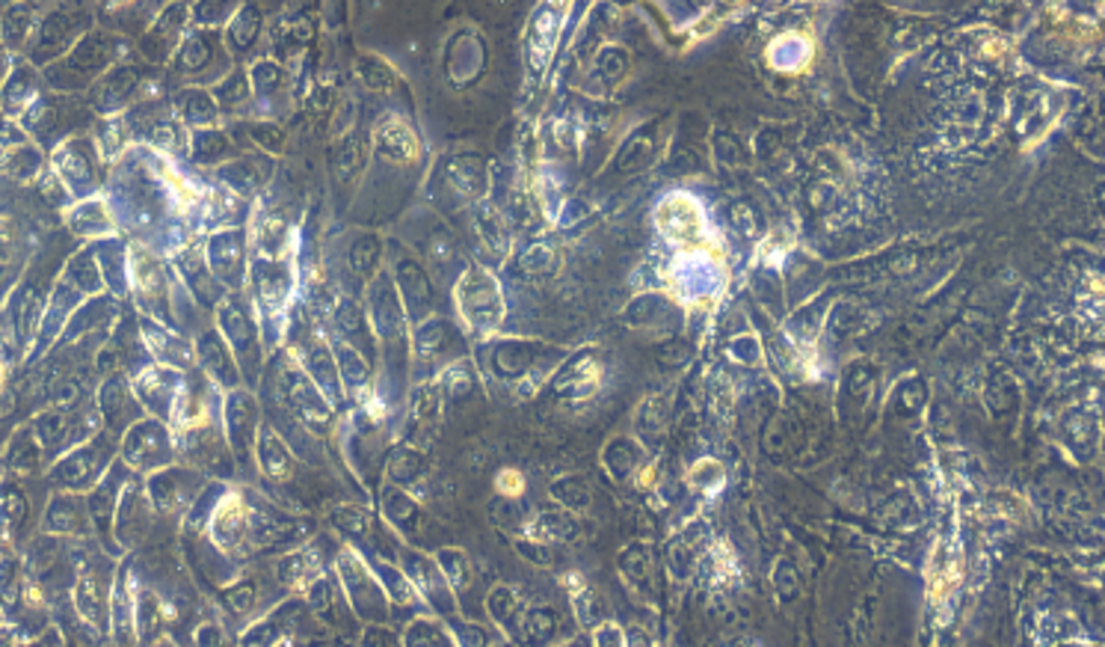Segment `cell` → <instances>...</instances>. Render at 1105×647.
Wrapping results in <instances>:
<instances>
[{"label": "cell", "mask_w": 1105, "mask_h": 647, "mask_svg": "<svg viewBox=\"0 0 1105 647\" xmlns=\"http://www.w3.org/2000/svg\"><path fill=\"white\" fill-rule=\"evenodd\" d=\"M246 502H250V538H246L250 556H262L276 547H297L302 540H309L314 531V523L309 517H297V514L276 508L262 493L246 491Z\"/></svg>", "instance_id": "cell-4"}, {"label": "cell", "mask_w": 1105, "mask_h": 647, "mask_svg": "<svg viewBox=\"0 0 1105 647\" xmlns=\"http://www.w3.org/2000/svg\"><path fill=\"white\" fill-rule=\"evenodd\" d=\"M400 645H447V633L437 621L416 618L400 633Z\"/></svg>", "instance_id": "cell-38"}, {"label": "cell", "mask_w": 1105, "mask_h": 647, "mask_svg": "<svg viewBox=\"0 0 1105 647\" xmlns=\"http://www.w3.org/2000/svg\"><path fill=\"white\" fill-rule=\"evenodd\" d=\"M276 398L291 413L294 423L302 425L309 434H327L335 425L339 410L327 402L320 386L294 353H281L276 365Z\"/></svg>", "instance_id": "cell-1"}, {"label": "cell", "mask_w": 1105, "mask_h": 647, "mask_svg": "<svg viewBox=\"0 0 1105 647\" xmlns=\"http://www.w3.org/2000/svg\"><path fill=\"white\" fill-rule=\"evenodd\" d=\"M350 259H353V267L360 271V274H371L374 267H377V259H379V244H377V238H362V241H356L353 244V250H350Z\"/></svg>", "instance_id": "cell-42"}, {"label": "cell", "mask_w": 1105, "mask_h": 647, "mask_svg": "<svg viewBox=\"0 0 1105 647\" xmlns=\"http://www.w3.org/2000/svg\"><path fill=\"white\" fill-rule=\"evenodd\" d=\"M136 579L131 561L122 564L117 582H113V597H110V633L119 645H134V608H136Z\"/></svg>", "instance_id": "cell-19"}, {"label": "cell", "mask_w": 1105, "mask_h": 647, "mask_svg": "<svg viewBox=\"0 0 1105 647\" xmlns=\"http://www.w3.org/2000/svg\"><path fill=\"white\" fill-rule=\"evenodd\" d=\"M302 606H306V600H285L279 608H273L267 618H262L243 633L241 645H294Z\"/></svg>", "instance_id": "cell-16"}, {"label": "cell", "mask_w": 1105, "mask_h": 647, "mask_svg": "<svg viewBox=\"0 0 1105 647\" xmlns=\"http://www.w3.org/2000/svg\"><path fill=\"white\" fill-rule=\"evenodd\" d=\"M360 645H400V633L388 627L386 621H377V624H365L360 636Z\"/></svg>", "instance_id": "cell-45"}, {"label": "cell", "mask_w": 1105, "mask_h": 647, "mask_svg": "<svg viewBox=\"0 0 1105 647\" xmlns=\"http://www.w3.org/2000/svg\"><path fill=\"white\" fill-rule=\"evenodd\" d=\"M152 520H155V511H152L146 491H143V479H136V472H131L122 484L117 514H113V540L131 552L146 540Z\"/></svg>", "instance_id": "cell-9"}, {"label": "cell", "mask_w": 1105, "mask_h": 647, "mask_svg": "<svg viewBox=\"0 0 1105 647\" xmlns=\"http://www.w3.org/2000/svg\"><path fill=\"white\" fill-rule=\"evenodd\" d=\"M217 101L205 89H185L175 99V117L185 125H213L217 122Z\"/></svg>", "instance_id": "cell-32"}, {"label": "cell", "mask_w": 1105, "mask_h": 647, "mask_svg": "<svg viewBox=\"0 0 1105 647\" xmlns=\"http://www.w3.org/2000/svg\"><path fill=\"white\" fill-rule=\"evenodd\" d=\"M424 472V458H421V451L418 449H412V446H395V449L388 451V461H386V475H388V481L391 484H398V487H412L418 481V475Z\"/></svg>", "instance_id": "cell-33"}, {"label": "cell", "mask_w": 1105, "mask_h": 647, "mask_svg": "<svg viewBox=\"0 0 1105 647\" xmlns=\"http://www.w3.org/2000/svg\"><path fill=\"white\" fill-rule=\"evenodd\" d=\"M164 624H166L164 600L157 597L152 589L136 591V608H134L136 641H140V645H152V641H157V636L164 633Z\"/></svg>", "instance_id": "cell-28"}, {"label": "cell", "mask_w": 1105, "mask_h": 647, "mask_svg": "<svg viewBox=\"0 0 1105 647\" xmlns=\"http://www.w3.org/2000/svg\"><path fill=\"white\" fill-rule=\"evenodd\" d=\"M217 324H220L225 344L232 348L234 360L241 365L243 377H255L262 357H258V330L250 321V315L243 312L237 304H223L217 312Z\"/></svg>", "instance_id": "cell-12"}, {"label": "cell", "mask_w": 1105, "mask_h": 647, "mask_svg": "<svg viewBox=\"0 0 1105 647\" xmlns=\"http://www.w3.org/2000/svg\"><path fill=\"white\" fill-rule=\"evenodd\" d=\"M460 306H463V315L475 327H493L498 321V315H501V300H498L495 283L484 274H468L463 279Z\"/></svg>", "instance_id": "cell-20"}, {"label": "cell", "mask_w": 1105, "mask_h": 647, "mask_svg": "<svg viewBox=\"0 0 1105 647\" xmlns=\"http://www.w3.org/2000/svg\"><path fill=\"white\" fill-rule=\"evenodd\" d=\"M297 360H300L302 369L311 374V381L318 383L320 393L327 395V402H330L339 413L344 410L347 398H344V390H341L339 365H335V353H332L330 344L323 342L309 344V348L302 351V357H297Z\"/></svg>", "instance_id": "cell-21"}, {"label": "cell", "mask_w": 1105, "mask_h": 647, "mask_svg": "<svg viewBox=\"0 0 1105 647\" xmlns=\"http://www.w3.org/2000/svg\"><path fill=\"white\" fill-rule=\"evenodd\" d=\"M253 461L264 479L273 481V484H288L297 475V458H294L291 446L267 419H262L258 434H255Z\"/></svg>", "instance_id": "cell-13"}, {"label": "cell", "mask_w": 1105, "mask_h": 647, "mask_svg": "<svg viewBox=\"0 0 1105 647\" xmlns=\"http://www.w3.org/2000/svg\"><path fill=\"white\" fill-rule=\"evenodd\" d=\"M250 99V80L241 72H232L229 78H223L217 87H213V101L217 108H234L241 101Z\"/></svg>", "instance_id": "cell-39"}, {"label": "cell", "mask_w": 1105, "mask_h": 647, "mask_svg": "<svg viewBox=\"0 0 1105 647\" xmlns=\"http://www.w3.org/2000/svg\"><path fill=\"white\" fill-rule=\"evenodd\" d=\"M335 579H339L341 597H344L347 608L362 621V624L388 621V615H391V603H388L377 573L371 570L368 559L362 556L360 549L344 547L339 556H335Z\"/></svg>", "instance_id": "cell-2"}, {"label": "cell", "mask_w": 1105, "mask_h": 647, "mask_svg": "<svg viewBox=\"0 0 1105 647\" xmlns=\"http://www.w3.org/2000/svg\"><path fill=\"white\" fill-rule=\"evenodd\" d=\"M400 568H404V573L412 582L418 597L427 600L430 606L445 608V597H442L445 594V573L439 570V564H433L427 556L407 547L400 549Z\"/></svg>", "instance_id": "cell-22"}, {"label": "cell", "mask_w": 1105, "mask_h": 647, "mask_svg": "<svg viewBox=\"0 0 1105 647\" xmlns=\"http://www.w3.org/2000/svg\"><path fill=\"white\" fill-rule=\"evenodd\" d=\"M98 410L104 416L107 428L119 434L125 431L134 419L146 416L143 407H140V402L134 398L131 381L119 377V374H113V377H107V381L101 383V390H98Z\"/></svg>", "instance_id": "cell-18"}, {"label": "cell", "mask_w": 1105, "mask_h": 647, "mask_svg": "<svg viewBox=\"0 0 1105 647\" xmlns=\"http://www.w3.org/2000/svg\"><path fill=\"white\" fill-rule=\"evenodd\" d=\"M208 484V475L187 463H169L161 470L143 475V491L148 496V505L155 511V517H175L185 514L194 500L202 493Z\"/></svg>", "instance_id": "cell-6"}, {"label": "cell", "mask_w": 1105, "mask_h": 647, "mask_svg": "<svg viewBox=\"0 0 1105 647\" xmlns=\"http://www.w3.org/2000/svg\"><path fill=\"white\" fill-rule=\"evenodd\" d=\"M119 461L136 475H148V472L178 461V446H175V434L169 423L155 419V416L134 419L119 440Z\"/></svg>", "instance_id": "cell-3"}, {"label": "cell", "mask_w": 1105, "mask_h": 647, "mask_svg": "<svg viewBox=\"0 0 1105 647\" xmlns=\"http://www.w3.org/2000/svg\"><path fill=\"white\" fill-rule=\"evenodd\" d=\"M418 514H421V511H418V502L412 500L404 487L388 484V487L379 491V517H383L391 529L409 535L412 526H416Z\"/></svg>", "instance_id": "cell-27"}, {"label": "cell", "mask_w": 1105, "mask_h": 647, "mask_svg": "<svg viewBox=\"0 0 1105 647\" xmlns=\"http://www.w3.org/2000/svg\"><path fill=\"white\" fill-rule=\"evenodd\" d=\"M262 404L255 398L250 386H234L229 393L220 395V425H223V437L229 442L234 463L253 461V446L258 425H262Z\"/></svg>", "instance_id": "cell-7"}, {"label": "cell", "mask_w": 1105, "mask_h": 647, "mask_svg": "<svg viewBox=\"0 0 1105 647\" xmlns=\"http://www.w3.org/2000/svg\"><path fill=\"white\" fill-rule=\"evenodd\" d=\"M229 155V140L211 125L199 128L194 134V157L199 164H217L220 157Z\"/></svg>", "instance_id": "cell-36"}, {"label": "cell", "mask_w": 1105, "mask_h": 647, "mask_svg": "<svg viewBox=\"0 0 1105 647\" xmlns=\"http://www.w3.org/2000/svg\"><path fill=\"white\" fill-rule=\"evenodd\" d=\"M110 7H125V3H134V0H107Z\"/></svg>", "instance_id": "cell-48"}, {"label": "cell", "mask_w": 1105, "mask_h": 647, "mask_svg": "<svg viewBox=\"0 0 1105 647\" xmlns=\"http://www.w3.org/2000/svg\"><path fill=\"white\" fill-rule=\"evenodd\" d=\"M178 54H181V66H185L187 72H199L211 59V42L208 40H202V36H190V40H185V45L178 48Z\"/></svg>", "instance_id": "cell-41"}, {"label": "cell", "mask_w": 1105, "mask_h": 647, "mask_svg": "<svg viewBox=\"0 0 1105 647\" xmlns=\"http://www.w3.org/2000/svg\"><path fill=\"white\" fill-rule=\"evenodd\" d=\"M205 538L211 540V547L217 552H223L225 559L243 561L250 559V502H246V491H234L225 487L220 493V500L213 505L208 526H205Z\"/></svg>", "instance_id": "cell-5"}, {"label": "cell", "mask_w": 1105, "mask_h": 647, "mask_svg": "<svg viewBox=\"0 0 1105 647\" xmlns=\"http://www.w3.org/2000/svg\"><path fill=\"white\" fill-rule=\"evenodd\" d=\"M78 608L80 615L98 627H110V597L104 594V585L96 577H84L78 585Z\"/></svg>", "instance_id": "cell-34"}, {"label": "cell", "mask_w": 1105, "mask_h": 647, "mask_svg": "<svg viewBox=\"0 0 1105 647\" xmlns=\"http://www.w3.org/2000/svg\"><path fill=\"white\" fill-rule=\"evenodd\" d=\"M194 353L202 377H208L220 393H229V390H234V386H241L243 383L241 365L234 360L232 348L225 344L220 330H205V333L194 342Z\"/></svg>", "instance_id": "cell-11"}, {"label": "cell", "mask_w": 1105, "mask_h": 647, "mask_svg": "<svg viewBox=\"0 0 1105 647\" xmlns=\"http://www.w3.org/2000/svg\"><path fill=\"white\" fill-rule=\"evenodd\" d=\"M223 600L234 615H250L258 603V585L253 579H237L229 589H223Z\"/></svg>", "instance_id": "cell-37"}, {"label": "cell", "mask_w": 1105, "mask_h": 647, "mask_svg": "<svg viewBox=\"0 0 1105 647\" xmlns=\"http://www.w3.org/2000/svg\"><path fill=\"white\" fill-rule=\"evenodd\" d=\"M110 463H113V449L107 446L104 437H98L92 446L78 451V461L68 463V479L75 487H92L101 481L104 470H110Z\"/></svg>", "instance_id": "cell-26"}, {"label": "cell", "mask_w": 1105, "mask_h": 647, "mask_svg": "<svg viewBox=\"0 0 1105 647\" xmlns=\"http://www.w3.org/2000/svg\"><path fill=\"white\" fill-rule=\"evenodd\" d=\"M335 327H339V339L350 342L360 353H365V360H377V339L368 333L371 327L365 321V312L353 300H339L335 306Z\"/></svg>", "instance_id": "cell-23"}, {"label": "cell", "mask_w": 1105, "mask_h": 647, "mask_svg": "<svg viewBox=\"0 0 1105 647\" xmlns=\"http://www.w3.org/2000/svg\"><path fill=\"white\" fill-rule=\"evenodd\" d=\"M374 146H377L379 155L391 157V161H409L416 155V140L409 134V128H404L400 122H383L374 131Z\"/></svg>", "instance_id": "cell-35"}, {"label": "cell", "mask_w": 1105, "mask_h": 647, "mask_svg": "<svg viewBox=\"0 0 1105 647\" xmlns=\"http://www.w3.org/2000/svg\"><path fill=\"white\" fill-rule=\"evenodd\" d=\"M185 374L187 372H178V369H169V365L161 363L143 365L131 377V390H134V398L140 402L143 413L155 416V419H164V423H173L175 407H178L181 395H185Z\"/></svg>", "instance_id": "cell-8"}, {"label": "cell", "mask_w": 1105, "mask_h": 647, "mask_svg": "<svg viewBox=\"0 0 1105 647\" xmlns=\"http://www.w3.org/2000/svg\"><path fill=\"white\" fill-rule=\"evenodd\" d=\"M243 262V235L241 232H223L211 241L208 250V265L213 274L223 276L225 283H237V271Z\"/></svg>", "instance_id": "cell-29"}, {"label": "cell", "mask_w": 1105, "mask_h": 647, "mask_svg": "<svg viewBox=\"0 0 1105 647\" xmlns=\"http://www.w3.org/2000/svg\"><path fill=\"white\" fill-rule=\"evenodd\" d=\"M253 138L270 152H281L285 146V131L279 125H253Z\"/></svg>", "instance_id": "cell-46"}, {"label": "cell", "mask_w": 1105, "mask_h": 647, "mask_svg": "<svg viewBox=\"0 0 1105 647\" xmlns=\"http://www.w3.org/2000/svg\"><path fill=\"white\" fill-rule=\"evenodd\" d=\"M368 564L371 570L377 573L379 585L386 591V597L391 606H409V603H416L418 594L416 589H412V582H409L407 573H404V568L391 564V561H386L383 556H371Z\"/></svg>", "instance_id": "cell-30"}, {"label": "cell", "mask_w": 1105, "mask_h": 647, "mask_svg": "<svg viewBox=\"0 0 1105 647\" xmlns=\"http://www.w3.org/2000/svg\"><path fill=\"white\" fill-rule=\"evenodd\" d=\"M185 24H187V10L175 3V7H169V10L157 19L155 28L148 30V36L143 40V51H146L152 59H166L175 51L178 40H181Z\"/></svg>", "instance_id": "cell-25"}, {"label": "cell", "mask_w": 1105, "mask_h": 647, "mask_svg": "<svg viewBox=\"0 0 1105 647\" xmlns=\"http://www.w3.org/2000/svg\"><path fill=\"white\" fill-rule=\"evenodd\" d=\"M368 318H371V333H374V339H377L379 344L391 342V339L398 336L400 306L398 300H395V295L386 288V276L383 274L377 276V285L371 288Z\"/></svg>", "instance_id": "cell-24"}, {"label": "cell", "mask_w": 1105, "mask_h": 647, "mask_svg": "<svg viewBox=\"0 0 1105 647\" xmlns=\"http://www.w3.org/2000/svg\"><path fill=\"white\" fill-rule=\"evenodd\" d=\"M258 36V12L241 10L229 28V51H246Z\"/></svg>", "instance_id": "cell-40"}, {"label": "cell", "mask_w": 1105, "mask_h": 647, "mask_svg": "<svg viewBox=\"0 0 1105 647\" xmlns=\"http://www.w3.org/2000/svg\"><path fill=\"white\" fill-rule=\"evenodd\" d=\"M330 348L335 353L341 390H344L347 404H360L362 398H368L374 393V372H371V363L365 360V353H360L353 344L339 339V336L332 339Z\"/></svg>", "instance_id": "cell-17"}, {"label": "cell", "mask_w": 1105, "mask_h": 647, "mask_svg": "<svg viewBox=\"0 0 1105 647\" xmlns=\"http://www.w3.org/2000/svg\"><path fill=\"white\" fill-rule=\"evenodd\" d=\"M360 78L365 80V87L383 92V89L388 87L391 75H388V69L383 66V59L379 57H362L360 59Z\"/></svg>", "instance_id": "cell-44"}, {"label": "cell", "mask_w": 1105, "mask_h": 647, "mask_svg": "<svg viewBox=\"0 0 1105 647\" xmlns=\"http://www.w3.org/2000/svg\"><path fill=\"white\" fill-rule=\"evenodd\" d=\"M148 140H152L157 149H164V152H178L181 143H185V131H181L178 122H157V125L152 128Z\"/></svg>", "instance_id": "cell-43"}, {"label": "cell", "mask_w": 1105, "mask_h": 647, "mask_svg": "<svg viewBox=\"0 0 1105 647\" xmlns=\"http://www.w3.org/2000/svg\"><path fill=\"white\" fill-rule=\"evenodd\" d=\"M140 339L146 344V351L152 353V360L178 372H190L196 365L194 344L185 342L181 336L166 330L161 321H152L148 315H140Z\"/></svg>", "instance_id": "cell-14"}, {"label": "cell", "mask_w": 1105, "mask_h": 647, "mask_svg": "<svg viewBox=\"0 0 1105 647\" xmlns=\"http://www.w3.org/2000/svg\"><path fill=\"white\" fill-rule=\"evenodd\" d=\"M327 520L341 538L347 540L350 547L365 552L368 547H374V556H383V523L368 505H360V502H339V505H330L327 511ZM371 559V556H368Z\"/></svg>", "instance_id": "cell-10"}, {"label": "cell", "mask_w": 1105, "mask_h": 647, "mask_svg": "<svg viewBox=\"0 0 1105 647\" xmlns=\"http://www.w3.org/2000/svg\"><path fill=\"white\" fill-rule=\"evenodd\" d=\"M194 641L196 645H223L225 633H223V627L217 624V621H205V624H199V627H196Z\"/></svg>", "instance_id": "cell-47"}, {"label": "cell", "mask_w": 1105, "mask_h": 647, "mask_svg": "<svg viewBox=\"0 0 1105 647\" xmlns=\"http://www.w3.org/2000/svg\"><path fill=\"white\" fill-rule=\"evenodd\" d=\"M273 570H276V582H279L281 589L294 591V594H302L311 579L327 573L323 570V552L311 540H302V544L291 547L288 552H281Z\"/></svg>", "instance_id": "cell-15"}, {"label": "cell", "mask_w": 1105, "mask_h": 647, "mask_svg": "<svg viewBox=\"0 0 1105 647\" xmlns=\"http://www.w3.org/2000/svg\"><path fill=\"white\" fill-rule=\"evenodd\" d=\"M302 600H306V608L311 612V618H318L320 624L332 627L339 621V589L327 573H320L318 579H311L306 591H302Z\"/></svg>", "instance_id": "cell-31"}]
</instances>
